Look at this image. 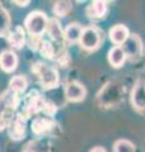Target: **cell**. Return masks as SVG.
Masks as SVG:
<instances>
[{
  "instance_id": "6da1fadb",
  "label": "cell",
  "mask_w": 145,
  "mask_h": 152,
  "mask_svg": "<svg viewBox=\"0 0 145 152\" xmlns=\"http://www.w3.org/2000/svg\"><path fill=\"white\" fill-rule=\"evenodd\" d=\"M24 26L31 36H42L47 29L48 18L43 12H31L24 20Z\"/></svg>"
},
{
  "instance_id": "7a4b0ae2",
  "label": "cell",
  "mask_w": 145,
  "mask_h": 152,
  "mask_svg": "<svg viewBox=\"0 0 145 152\" xmlns=\"http://www.w3.org/2000/svg\"><path fill=\"white\" fill-rule=\"evenodd\" d=\"M33 72L37 74L41 85L45 89H54L59 85V74L50 66L45 64H36L33 67Z\"/></svg>"
},
{
  "instance_id": "3957f363",
  "label": "cell",
  "mask_w": 145,
  "mask_h": 152,
  "mask_svg": "<svg viewBox=\"0 0 145 152\" xmlns=\"http://www.w3.org/2000/svg\"><path fill=\"white\" fill-rule=\"evenodd\" d=\"M101 42H102V38L97 28L94 27H87L83 28V32H81L79 43L87 51H94L99 47Z\"/></svg>"
},
{
  "instance_id": "277c9868",
  "label": "cell",
  "mask_w": 145,
  "mask_h": 152,
  "mask_svg": "<svg viewBox=\"0 0 145 152\" xmlns=\"http://www.w3.org/2000/svg\"><path fill=\"white\" fill-rule=\"evenodd\" d=\"M121 46H122V50L125 52V55H126V57H131V58L138 57L143 50L141 39H140V37L138 34H130L127 37V39Z\"/></svg>"
},
{
  "instance_id": "5b68a950",
  "label": "cell",
  "mask_w": 145,
  "mask_h": 152,
  "mask_svg": "<svg viewBox=\"0 0 145 152\" xmlns=\"http://www.w3.org/2000/svg\"><path fill=\"white\" fill-rule=\"evenodd\" d=\"M85 95H87V90L80 83L72 81V83H69L66 85L65 96L69 102H71V103L81 102V100H84Z\"/></svg>"
},
{
  "instance_id": "8992f818",
  "label": "cell",
  "mask_w": 145,
  "mask_h": 152,
  "mask_svg": "<svg viewBox=\"0 0 145 152\" xmlns=\"http://www.w3.org/2000/svg\"><path fill=\"white\" fill-rule=\"evenodd\" d=\"M18 66V56L13 51H4L0 55V69L4 72L12 74Z\"/></svg>"
},
{
  "instance_id": "52a82bcc",
  "label": "cell",
  "mask_w": 145,
  "mask_h": 152,
  "mask_svg": "<svg viewBox=\"0 0 145 152\" xmlns=\"http://www.w3.org/2000/svg\"><path fill=\"white\" fill-rule=\"evenodd\" d=\"M129 36H130V33H129L127 27H125L122 24H117L109 29V39L116 46H121L127 39Z\"/></svg>"
},
{
  "instance_id": "ba28073f",
  "label": "cell",
  "mask_w": 145,
  "mask_h": 152,
  "mask_svg": "<svg viewBox=\"0 0 145 152\" xmlns=\"http://www.w3.org/2000/svg\"><path fill=\"white\" fill-rule=\"evenodd\" d=\"M8 42L10 43L14 48H22L26 43V34H24V29L18 26L10 32H8Z\"/></svg>"
},
{
  "instance_id": "9c48e42d",
  "label": "cell",
  "mask_w": 145,
  "mask_h": 152,
  "mask_svg": "<svg viewBox=\"0 0 145 152\" xmlns=\"http://www.w3.org/2000/svg\"><path fill=\"white\" fill-rule=\"evenodd\" d=\"M108 61H109L111 66H113V67H116V69L121 67V66L125 64V61H126V55H125L122 47L121 46L112 47L108 52Z\"/></svg>"
},
{
  "instance_id": "30bf717a",
  "label": "cell",
  "mask_w": 145,
  "mask_h": 152,
  "mask_svg": "<svg viewBox=\"0 0 145 152\" xmlns=\"http://www.w3.org/2000/svg\"><path fill=\"white\" fill-rule=\"evenodd\" d=\"M132 105L138 110L145 109V84L139 83L132 90Z\"/></svg>"
},
{
  "instance_id": "8fae6325",
  "label": "cell",
  "mask_w": 145,
  "mask_h": 152,
  "mask_svg": "<svg viewBox=\"0 0 145 152\" xmlns=\"http://www.w3.org/2000/svg\"><path fill=\"white\" fill-rule=\"evenodd\" d=\"M81 32H83V28L79 23H70L67 24V27L64 31V37L65 39L69 42V43H76L80 39Z\"/></svg>"
},
{
  "instance_id": "7c38bea8",
  "label": "cell",
  "mask_w": 145,
  "mask_h": 152,
  "mask_svg": "<svg viewBox=\"0 0 145 152\" xmlns=\"http://www.w3.org/2000/svg\"><path fill=\"white\" fill-rule=\"evenodd\" d=\"M48 32V36L52 41H56V42H60L64 39V31H62V27L59 23L57 19H50L48 20V26H47V29Z\"/></svg>"
},
{
  "instance_id": "4fadbf2b",
  "label": "cell",
  "mask_w": 145,
  "mask_h": 152,
  "mask_svg": "<svg viewBox=\"0 0 145 152\" xmlns=\"http://www.w3.org/2000/svg\"><path fill=\"white\" fill-rule=\"evenodd\" d=\"M9 85H10V89L14 93L21 94V93L26 91V89L28 86V83H27V79L24 77V76L18 75V76H14V77L10 80Z\"/></svg>"
},
{
  "instance_id": "5bb4252c",
  "label": "cell",
  "mask_w": 145,
  "mask_h": 152,
  "mask_svg": "<svg viewBox=\"0 0 145 152\" xmlns=\"http://www.w3.org/2000/svg\"><path fill=\"white\" fill-rule=\"evenodd\" d=\"M89 9L92 12V17L102 18L107 12V1L106 0H93Z\"/></svg>"
},
{
  "instance_id": "9a60e30c",
  "label": "cell",
  "mask_w": 145,
  "mask_h": 152,
  "mask_svg": "<svg viewBox=\"0 0 145 152\" xmlns=\"http://www.w3.org/2000/svg\"><path fill=\"white\" fill-rule=\"evenodd\" d=\"M71 10L70 0H56L54 5V13L57 17H66V14Z\"/></svg>"
},
{
  "instance_id": "2e32d148",
  "label": "cell",
  "mask_w": 145,
  "mask_h": 152,
  "mask_svg": "<svg viewBox=\"0 0 145 152\" xmlns=\"http://www.w3.org/2000/svg\"><path fill=\"white\" fill-rule=\"evenodd\" d=\"M10 29V17L4 8H0V36L8 34Z\"/></svg>"
},
{
  "instance_id": "e0dca14e",
  "label": "cell",
  "mask_w": 145,
  "mask_h": 152,
  "mask_svg": "<svg viewBox=\"0 0 145 152\" xmlns=\"http://www.w3.org/2000/svg\"><path fill=\"white\" fill-rule=\"evenodd\" d=\"M52 127V121H48V119H36L32 124V129L37 134H42L45 133L47 129H50Z\"/></svg>"
},
{
  "instance_id": "ac0fdd59",
  "label": "cell",
  "mask_w": 145,
  "mask_h": 152,
  "mask_svg": "<svg viewBox=\"0 0 145 152\" xmlns=\"http://www.w3.org/2000/svg\"><path fill=\"white\" fill-rule=\"evenodd\" d=\"M113 152H135V146L127 140H118L113 145Z\"/></svg>"
},
{
  "instance_id": "d6986e66",
  "label": "cell",
  "mask_w": 145,
  "mask_h": 152,
  "mask_svg": "<svg viewBox=\"0 0 145 152\" xmlns=\"http://www.w3.org/2000/svg\"><path fill=\"white\" fill-rule=\"evenodd\" d=\"M24 129H26L24 128V123H22L21 118H18L17 121H14L13 126L10 128V136L16 140H21L24 136Z\"/></svg>"
},
{
  "instance_id": "ffe728a7",
  "label": "cell",
  "mask_w": 145,
  "mask_h": 152,
  "mask_svg": "<svg viewBox=\"0 0 145 152\" xmlns=\"http://www.w3.org/2000/svg\"><path fill=\"white\" fill-rule=\"evenodd\" d=\"M40 52H41V55L43 57H46V58H48V60H52L55 57L54 47H52V45L50 43V42H47V41H43L42 42V46H41V48H40Z\"/></svg>"
},
{
  "instance_id": "44dd1931",
  "label": "cell",
  "mask_w": 145,
  "mask_h": 152,
  "mask_svg": "<svg viewBox=\"0 0 145 152\" xmlns=\"http://www.w3.org/2000/svg\"><path fill=\"white\" fill-rule=\"evenodd\" d=\"M42 39H41V36H31V41H30V46L31 48H33L35 51H40L41 46H42Z\"/></svg>"
},
{
  "instance_id": "7402d4cb",
  "label": "cell",
  "mask_w": 145,
  "mask_h": 152,
  "mask_svg": "<svg viewBox=\"0 0 145 152\" xmlns=\"http://www.w3.org/2000/svg\"><path fill=\"white\" fill-rule=\"evenodd\" d=\"M30 1L31 0H14V3L19 7H27L28 4H30Z\"/></svg>"
},
{
  "instance_id": "603a6c76",
  "label": "cell",
  "mask_w": 145,
  "mask_h": 152,
  "mask_svg": "<svg viewBox=\"0 0 145 152\" xmlns=\"http://www.w3.org/2000/svg\"><path fill=\"white\" fill-rule=\"evenodd\" d=\"M90 152H106V150L102 148V147H94V148Z\"/></svg>"
},
{
  "instance_id": "cb8c5ba5",
  "label": "cell",
  "mask_w": 145,
  "mask_h": 152,
  "mask_svg": "<svg viewBox=\"0 0 145 152\" xmlns=\"http://www.w3.org/2000/svg\"><path fill=\"white\" fill-rule=\"evenodd\" d=\"M106 1H111V0H106Z\"/></svg>"
},
{
  "instance_id": "d4e9b609",
  "label": "cell",
  "mask_w": 145,
  "mask_h": 152,
  "mask_svg": "<svg viewBox=\"0 0 145 152\" xmlns=\"http://www.w3.org/2000/svg\"><path fill=\"white\" fill-rule=\"evenodd\" d=\"M78 1H83V0H78Z\"/></svg>"
}]
</instances>
